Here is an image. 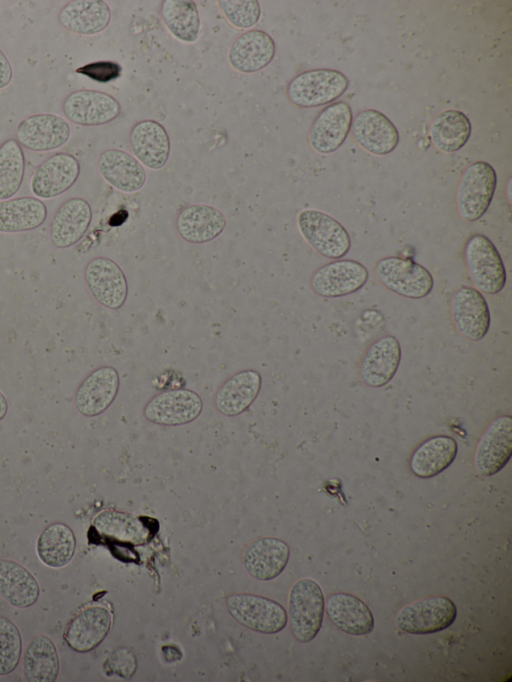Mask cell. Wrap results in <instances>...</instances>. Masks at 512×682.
I'll return each instance as SVG.
<instances>
[{
	"label": "cell",
	"instance_id": "cell-13",
	"mask_svg": "<svg viewBox=\"0 0 512 682\" xmlns=\"http://www.w3.org/2000/svg\"><path fill=\"white\" fill-rule=\"evenodd\" d=\"M202 411V400L188 389H173L154 396L145 406V417L156 424L175 426L189 423Z\"/></svg>",
	"mask_w": 512,
	"mask_h": 682
},
{
	"label": "cell",
	"instance_id": "cell-9",
	"mask_svg": "<svg viewBox=\"0 0 512 682\" xmlns=\"http://www.w3.org/2000/svg\"><path fill=\"white\" fill-rule=\"evenodd\" d=\"M368 277V271L362 263L340 259L318 268L312 275L310 284L317 295L338 298L360 290Z\"/></svg>",
	"mask_w": 512,
	"mask_h": 682
},
{
	"label": "cell",
	"instance_id": "cell-8",
	"mask_svg": "<svg viewBox=\"0 0 512 682\" xmlns=\"http://www.w3.org/2000/svg\"><path fill=\"white\" fill-rule=\"evenodd\" d=\"M227 609L230 615L243 626L264 634L281 631L287 623L284 607L267 597L238 593L228 596Z\"/></svg>",
	"mask_w": 512,
	"mask_h": 682
},
{
	"label": "cell",
	"instance_id": "cell-42",
	"mask_svg": "<svg viewBox=\"0 0 512 682\" xmlns=\"http://www.w3.org/2000/svg\"><path fill=\"white\" fill-rule=\"evenodd\" d=\"M12 74L10 61L0 49V89H3L10 84Z\"/></svg>",
	"mask_w": 512,
	"mask_h": 682
},
{
	"label": "cell",
	"instance_id": "cell-43",
	"mask_svg": "<svg viewBox=\"0 0 512 682\" xmlns=\"http://www.w3.org/2000/svg\"><path fill=\"white\" fill-rule=\"evenodd\" d=\"M7 412V401L5 396L0 392V420H2Z\"/></svg>",
	"mask_w": 512,
	"mask_h": 682
},
{
	"label": "cell",
	"instance_id": "cell-17",
	"mask_svg": "<svg viewBox=\"0 0 512 682\" xmlns=\"http://www.w3.org/2000/svg\"><path fill=\"white\" fill-rule=\"evenodd\" d=\"M451 314L458 331L472 341L481 340L490 328V311L483 294L476 288L463 286L451 299Z\"/></svg>",
	"mask_w": 512,
	"mask_h": 682
},
{
	"label": "cell",
	"instance_id": "cell-38",
	"mask_svg": "<svg viewBox=\"0 0 512 682\" xmlns=\"http://www.w3.org/2000/svg\"><path fill=\"white\" fill-rule=\"evenodd\" d=\"M25 173L22 147L15 139L0 145V201L10 199L20 189Z\"/></svg>",
	"mask_w": 512,
	"mask_h": 682
},
{
	"label": "cell",
	"instance_id": "cell-24",
	"mask_svg": "<svg viewBox=\"0 0 512 682\" xmlns=\"http://www.w3.org/2000/svg\"><path fill=\"white\" fill-rule=\"evenodd\" d=\"M290 555L287 543L278 538L265 537L252 542L245 550L243 564L252 577L268 581L285 569Z\"/></svg>",
	"mask_w": 512,
	"mask_h": 682
},
{
	"label": "cell",
	"instance_id": "cell-15",
	"mask_svg": "<svg viewBox=\"0 0 512 682\" xmlns=\"http://www.w3.org/2000/svg\"><path fill=\"white\" fill-rule=\"evenodd\" d=\"M70 132L64 118L54 114H35L18 124L16 141L28 150L46 152L63 146Z\"/></svg>",
	"mask_w": 512,
	"mask_h": 682
},
{
	"label": "cell",
	"instance_id": "cell-4",
	"mask_svg": "<svg viewBox=\"0 0 512 682\" xmlns=\"http://www.w3.org/2000/svg\"><path fill=\"white\" fill-rule=\"evenodd\" d=\"M374 271L384 287L406 298H424L431 293L434 286L430 271L408 258H381L376 262Z\"/></svg>",
	"mask_w": 512,
	"mask_h": 682
},
{
	"label": "cell",
	"instance_id": "cell-40",
	"mask_svg": "<svg viewBox=\"0 0 512 682\" xmlns=\"http://www.w3.org/2000/svg\"><path fill=\"white\" fill-rule=\"evenodd\" d=\"M218 4L228 22L239 29L254 26L261 15L257 0H220Z\"/></svg>",
	"mask_w": 512,
	"mask_h": 682
},
{
	"label": "cell",
	"instance_id": "cell-7",
	"mask_svg": "<svg viewBox=\"0 0 512 682\" xmlns=\"http://www.w3.org/2000/svg\"><path fill=\"white\" fill-rule=\"evenodd\" d=\"M457 617L454 602L445 596H433L404 606L396 616L397 627L410 634H431L448 628Z\"/></svg>",
	"mask_w": 512,
	"mask_h": 682
},
{
	"label": "cell",
	"instance_id": "cell-2",
	"mask_svg": "<svg viewBox=\"0 0 512 682\" xmlns=\"http://www.w3.org/2000/svg\"><path fill=\"white\" fill-rule=\"evenodd\" d=\"M349 80L335 69H312L296 75L287 86V96L296 106L312 108L326 105L340 98Z\"/></svg>",
	"mask_w": 512,
	"mask_h": 682
},
{
	"label": "cell",
	"instance_id": "cell-33",
	"mask_svg": "<svg viewBox=\"0 0 512 682\" xmlns=\"http://www.w3.org/2000/svg\"><path fill=\"white\" fill-rule=\"evenodd\" d=\"M47 217L45 204L36 197H18L0 201V232L31 231L41 226Z\"/></svg>",
	"mask_w": 512,
	"mask_h": 682
},
{
	"label": "cell",
	"instance_id": "cell-22",
	"mask_svg": "<svg viewBox=\"0 0 512 682\" xmlns=\"http://www.w3.org/2000/svg\"><path fill=\"white\" fill-rule=\"evenodd\" d=\"M275 42L262 30H250L232 43L228 52L230 66L241 73H255L265 68L275 55Z\"/></svg>",
	"mask_w": 512,
	"mask_h": 682
},
{
	"label": "cell",
	"instance_id": "cell-14",
	"mask_svg": "<svg viewBox=\"0 0 512 682\" xmlns=\"http://www.w3.org/2000/svg\"><path fill=\"white\" fill-rule=\"evenodd\" d=\"M352 120L351 107L344 101H337L325 107L311 126L310 146L320 154L335 152L346 140Z\"/></svg>",
	"mask_w": 512,
	"mask_h": 682
},
{
	"label": "cell",
	"instance_id": "cell-29",
	"mask_svg": "<svg viewBox=\"0 0 512 682\" xmlns=\"http://www.w3.org/2000/svg\"><path fill=\"white\" fill-rule=\"evenodd\" d=\"M58 19L72 33L95 35L109 25L111 10L102 0H74L61 9Z\"/></svg>",
	"mask_w": 512,
	"mask_h": 682
},
{
	"label": "cell",
	"instance_id": "cell-27",
	"mask_svg": "<svg viewBox=\"0 0 512 682\" xmlns=\"http://www.w3.org/2000/svg\"><path fill=\"white\" fill-rule=\"evenodd\" d=\"M226 226L224 214L217 208L205 204L184 207L176 219L179 235L190 243H205L218 237Z\"/></svg>",
	"mask_w": 512,
	"mask_h": 682
},
{
	"label": "cell",
	"instance_id": "cell-35",
	"mask_svg": "<svg viewBox=\"0 0 512 682\" xmlns=\"http://www.w3.org/2000/svg\"><path fill=\"white\" fill-rule=\"evenodd\" d=\"M75 548L74 533L63 523H54L46 527L36 542L39 559L52 568L66 566L72 560Z\"/></svg>",
	"mask_w": 512,
	"mask_h": 682
},
{
	"label": "cell",
	"instance_id": "cell-1",
	"mask_svg": "<svg viewBox=\"0 0 512 682\" xmlns=\"http://www.w3.org/2000/svg\"><path fill=\"white\" fill-rule=\"evenodd\" d=\"M325 599L320 585L313 579L298 580L288 598V615L294 637L303 643L313 640L321 629Z\"/></svg>",
	"mask_w": 512,
	"mask_h": 682
},
{
	"label": "cell",
	"instance_id": "cell-25",
	"mask_svg": "<svg viewBox=\"0 0 512 682\" xmlns=\"http://www.w3.org/2000/svg\"><path fill=\"white\" fill-rule=\"evenodd\" d=\"M129 141L132 152L141 164L158 170L167 163L170 140L159 122L143 120L136 123L130 131Z\"/></svg>",
	"mask_w": 512,
	"mask_h": 682
},
{
	"label": "cell",
	"instance_id": "cell-39",
	"mask_svg": "<svg viewBox=\"0 0 512 682\" xmlns=\"http://www.w3.org/2000/svg\"><path fill=\"white\" fill-rule=\"evenodd\" d=\"M21 653L22 639L18 627L10 619L0 617V676L16 669Z\"/></svg>",
	"mask_w": 512,
	"mask_h": 682
},
{
	"label": "cell",
	"instance_id": "cell-34",
	"mask_svg": "<svg viewBox=\"0 0 512 682\" xmlns=\"http://www.w3.org/2000/svg\"><path fill=\"white\" fill-rule=\"evenodd\" d=\"M23 675L29 682H53L59 673V656L54 642L37 635L28 643L23 657Z\"/></svg>",
	"mask_w": 512,
	"mask_h": 682
},
{
	"label": "cell",
	"instance_id": "cell-6",
	"mask_svg": "<svg viewBox=\"0 0 512 682\" xmlns=\"http://www.w3.org/2000/svg\"><path fill=\"white\" fill-rule=\"evenodd\" d=\"M496 185V172L488 162L476 161L467 166L457 190L460 216L469 222L480 219L490 206Z\"/></svg>",
	"mask_w": 512,
	"mask_h": 682
},
{
	"label": "cell",
	"instance_id": "cell-12",
	"mask_svg": "<svg viewBox=\"0 0 512 682\" xmlns=\"http://www.w3.org/2000/svg\"><path fill=\"white\" fill-rule=\"evenodd\" d=\"M62 108L71 122L82 126L103 125L121 113V106L113 96L87 89L70 93L64 99Z\"/></svg>",
	"mask_w": 512,
	"mask_h": 682
},
{
	"label": "cell",
	"instance_id": "cell-11",
	"mask_svg": "<svg viewBox=\"0 0 512 682\" xmlns=\"http://www.w3.org/2000/svg\"><path fill=\"white\" fill-rule=\"evenodd\" d=\"M512 454V418L502 415L494 419L479 440L475 453L477 472L485 477L498 473Z\"/></svg>",
	"mask_w": 512,
	"mask_h": 682
},
{
	"label": "cell",
	"instance_id": "cell-5",
	"mask_svg": "<svg viewBox=\"0 0 512 682\" xmlns=\"http://www.w3.org/2000/svg\"><path fill=\"white\" fill-rule=\"evenodd\" d=\"M298 229L305 241L329 259L344 257L350 250L347 230L335 218L317 209H304L297 216Z\"/></svg>",
	"mask_w": 512,
	"mask_h": 682
},
{
	"label": "cell",
	"instance_id": "cell-36",
	"mask_svg": "<svg viewBox=\"0 0 512 682\" xmlns=\"http://www.w3.org/2000/svg\"><path fill=\"white\" fill-rule=\"evenodd\" d=\"M471 135V123L466 114L459 110L442 111L433 120L430 136L439 150L447 153L460 150Z\"/></svg>",
	"mask_w": 512,
	"mask_h": 682
},
{
	"label": "cell",
	"instance_id": "cell-3",
	"mask_svg": "<svg viewBox=\"0 0 512 682\" xmlns=\"http://www.w3.org/2000/svg\"><path fill=\"white\" fill-rule=\"evenodd\" d=\"M464 257L470 278L481 293L494 295L506 284V270L498 249L483 234H474L466 242Z\"/></svg>",
	"mask_w": 512,
	"mask_h": 682
},
{
	"label": "cell",
	"instance_id": "cell-31",
	"mask_svg": "<svg viewBox=\"0 0 512 682\" xmlns=\"http://www.w3.org/2000/svg\"><path fill=\"white\" fill-rule=\"evenodd\" d=\"M261 375L255 370H243L230 377L216 395V407L226 416L242 413L257 397Z\"/></svg>",
	"mask_w": 512,
	"mask_h": 682
},
{
	"label": "cell",
	"instance_id": "cell-20",
	"mask_svg": "<svg viewBox=\"0 0 512 682\" xmlns=\"http://www.w3.org/2000/svg\"><path fill=\"white\" fill-rule=\"evenodd\" d=\"M401 361V346L391 335L374 341L362 357L359 374L370 387H382L396 374Z\"/></svg>",
	"mask_w": 512,
	"mask_h": 682
},
{
	"label": "cell",
	"instance_id": "cell-10",
	"mask_svg": "<svg viewBox=\"0 0 512 682\" xmlns=\"http://www.w3.org/2000/svg\"><path fill=\"white\" fill-rule=\"evenodd\" d=\"M85 282L92 296L109 309L125 303L128 286L120 266L108 257H95L85 268Z\"/></svg>",
	"mask_w": 512,
	"mask_h": 682
},
{
	"label": "cell",
	"instance_id": "cell-28",
	"mask_svg": "<svg viewBox=\"0 0 512 682\" xmlns=\"http://www.w3.org/2000/svg\"><path fill=\"white\" fill-rule=\"evenodd\" d=\"M330 621L341 631L355 636L369 634L374 628V617L368 606L358 597L338 592L325 603Z\"/></svg>",
	"mask_w": 512,
	"mask_h": 682
},
{
	"label": "cell",
	"instance_id": "cell-32",
	"mask_svg": "<svg viewBox=\"0 0 512 682\" xmlns=\"http://www.w3.org/2000/svg\"><path fill=\"white\" fill-rule=\"evenodd\" d=\"M0 594L12 606L28 608L40 594L35 577L20 563L0 559Z\"/></svg>",
	"mask_w": 512,
	"mask_h": 682
},
{
	"label": "cell",
	"instance_id": "cell-19",
	"mask_svg": "<svg viewBox=\"0 0 512 682\" xmlns=\"http://www.w3.org/2000/svg\"><path fill=\"white\" fill-rule=\"evenodd\" d=\"M111 623L112 616L106 607L88 606L69 622L64 633V640L76 652H89L105 639Z\"/></svg>",
	"mask_w": 512,
	"mask_h": 682
},
{
	"label": "cell",
	"instance_id": "cell-18",
	"mask_svg": "<svg viewBox=\"0 0 512 682\" xmlns=\"http://www.w3.org/2000/svg\"><path fill=\"white\" fill-rule=\"evenodd\" d=\"M351 129L355 141L374 155L389 154L399 143V132L394 123L375 109L358 112L352 120Z\"/></svg>",
	"mask_w": 512,
	"mask_h": 682
},
{
	"label": "cell",
	"instance_id": "cell-30",
	"mask_svg": "<svg viewBox=\"0 0 512 682\" xmlns=\"http://www.w3.org/2000/svg\"><path fill=\"white\" fill-rule=\"evenodd\" d=\"M457 451V443L452 437L433 436L414 450L410 459V468L420 478L434 477L452 464Z\"/></svg>",
	"mask_w": 512,
	"mask_h": 682
},
{
	"label": "cell",
	"instance_id": "cell-23",
	"mask_svg": "<svg viewBox=\"0 0 512 682\" xmlns=\"http://www.w3.org/2000/svg\"><path fill=\"white\" fill-rule=\"evenodd\" d=\"M119 387L116 369L104 366L89 374L79 386L75 403L84 416L92 417L105 411L114 401Z\"/></svg>",
	"mask_w": 512,
	"mask_h": 682
},
{
	"label": "cell",
	"instance_id": "cell-41",
	"mask_svg": "<svg viewBox=\"0 0 512 682\" xmlns=\"http://www.w3.org/2000/svg\"><path fill=\"white\" fill-rule=\"evenodd\" d=\"M76 72L97 82L106 83L119 78L122 67L113 61H97L79 67Z\"/></svg>",
	"mask_w": 512,
	"mask_h": 682
},
{
	"label": "cell",
	"instance_id": "cell-21",
	"mask_svg": "<svg viewBox=\"0 0 512 682\" xmlns=\"http://www.w3.org/2000/svg\"><path fill=\"white\" fill-rule=\"evenodd\" d=\"M92 219L90 204L83 198L66 200L55 212L50 224L52 244L59 249L78 243L88 230Z\"/></svg>",
	"mask_w": 512,
	"mask_h": 682
},
{
	"label": "cell",
	"instance_id": "cell-16",
	"mask_svg": "<svg viewBox=\"0 0 512 682\" xmlns=\"http://www.w3.org/2000/svg\"><path fill=\"white\" fill-rule=\"evenodd\" d=\"M80 174L78 160L69 153L51 155L34 171L30 186L32 193L42 199L55 198L70 189Z\"/></svg>",
	"mask_w": 512,
	"mask_h": 682
},
{
	"label": "cell",
	"instance_id": "cell-26",
	"mask_svg": "<svg viewBox=\"0 0 512 682\" xmlns=\"http://www.w3.org/2000/svg\"><path fill=\"white\" fill-rule=\"evenodd\" d=\"M100 175L119 191L132 193L140 190L146 181L143 165L129 153L107 149L98 157Z\"/></svg>",
	"mask_w": 512,
	"mask_h": 682
},
{
	"label": "cell",
	"instance_id": "cell-37",
	"mask_svg": "<svg viewBox=\"0 0 512 682\" xmlns=\"http://www.w3.org/2000/svg\"><path fill=\"white\" fill-rule=\"evenodd\" d=\"M164 24L177 39L191 43L197 40L200 18L197 6L191 0H165L161 5Z\"/></svg>",
	"mask_w": 512,
	"mask_h": 682
}]
</instances>
